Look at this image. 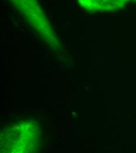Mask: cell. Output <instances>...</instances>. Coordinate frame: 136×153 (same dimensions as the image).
Returning a JSON list of instances; mask_svg holds the SVG:
<instances>
[{"mask_svg": "<svg viewBox=\"0 0 136 153\" xmlns=\"http://www.w3.org/2000/svg\"><path fill=\"white\" fill-rule=\"evenodd\" d=\"M16 7L18 8L24 15L29 19L45 20L41 9L37 2V0H11Z\"/></svg>", "mask_w": 136, "mask_h": 153, "instance_id": "cell-2", "label": "cell"}, {"mask_svg": "<svg viewBox=\"0 0 136 153\" xmlns=\"http://www.w3.org/2000/svg\"><path fill=\"white\" fill-rule=\"evenodd\" d=\"M136 0H78L79 5L89 12L114 11L124 8Z\"/></svg>", "mask_w": 136, "mask_h": 153, "instance_id": "cell-1", "label": "cell"}]
</instances>
